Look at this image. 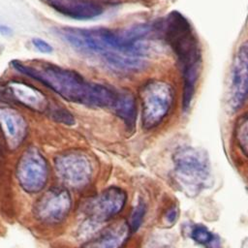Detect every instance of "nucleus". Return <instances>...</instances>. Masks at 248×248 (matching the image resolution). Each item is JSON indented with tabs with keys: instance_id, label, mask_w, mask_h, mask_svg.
I'll use <instances>...</instances> for the list:
<instances>
[{
	"instance_id": "f3484780",
	"label": "nucleus",
	"mask_w": 248,
	"mask_h": 248,
	"mask_svg": "<svg viewBox=\"0 0 248 248\" xmlns=\"http://www.w3.org/2000/svg\"><path fill=\"white\" fill-rule=\"evenodd\" d=\"M191 236L196 242L202 245H210L215 239L213 233L203 225L194 226L191 232Z\"/></svg>"
},
{
	"instance_id": "6e6552de",
	"label": "nucleus",
	"mask_w": 248,
	"mask_h": 248,
	"mask_svg": "<svg viewBox=\"0 0 248 248\" xmlns=\"http://www.w3.org/2000/svg\"><path fill=\"white\" fill-rule=\"evenodd\" d=\"M127 195L124 190L110 186L88 199L82 207L86 217L95 222H104L118 214L124 207Z\"/></svg>"
},
{
	"instance_id": "f8f14e48",
	"label": "nucleus",
	"mask_w": 248,
	"mask_h": 248,
	"mask_svg": "<svg viewBox=\"0 0 248 248\" xmlns=\"http://www.w3.org/2000/svg\"><path fill=\"white\" fill-rule=\"evenodd\" d=\"M0 127L10 149H16L27 134V123L24 117L16 109L0 107Z\"/></svg>"
},
{
	"instance_id": "0eeeda50",
	"label": "nucleus",
	"mask_w": 248,
	"mask_h": 248,
	"mask_svg": "<svg viewBox=\"0 0 248 248\" xmlns=\"http://www.w3.org/2000/svg\"><path fill=\"white\" fill-rule=\"evenodd\" d=\"M54 168L57 175L74 188L88 184L93 172L89 157L79 151H69L58 155L54 160Z\"/></svg>"
},
{
	"instance_id": "4468645a",
	"label": "nucleus",
	"mask_w": 248,
	"mask_h": 248,
	"mask_svg": "<svg viewBox=\"0 0 248 248\" xmlns=\"http://www.w3.org/2000/svg\"><path fill=\"white\" fill-rule=\"evenodd\" d=\"M7 91L18 103L36 111H45L48 107L46 97L36 87L24 81H9L7 84Z\"/></svg>"
},
{
	"instance_id": "39448f33",
	"label": "nucleus",
	"mask_w": 248,
	"mask_h": 248,
	"mask_svg": "<svg viewBox=\"0 0 248 248\" xmlns=\"http://www.w3.org/2000/svg\"><path fill=\"white\" fill-rule=\"evenodd\" d=\"M141 121L144 129L158 126L167 116L173 101L172 87L162 80L146 82L140 90Z\"/></svg>"
},
{
	"instance_id": "1a4fd4ad",
	"label": "nucleus",
	"mask_w": 248,
	"mask_h": 248,
	"mask_svg": "<svg viewBox=\"0 0 248 248\" xmlns=\"http://www.w3.org/2000/svg\"><path fill=\"white\" fill-rule=\"evenodd\" d=\"M72 206L67 189L54 187L45 192L34 204V216L41 222L56 224L63 221Z\"/></svg>"
},
{
	"instance_id": "ddd939ff",
	"label": "nucleus",
	"mask_w": 248,
	"mask_h": 248,
	"mask_svg": "<svg viewBox=\"0 0 248 248\" xmlns=\"http://www.w3.org/2000/svg\"><path fill=\"white\" fill-rule=\"evenodd\" d=\"M131 232L129 223L126 220H117L97 236L84 243L81 248H121Z\"/></svg>"
},
{
	"instance_id": "2eb2a0df",
	"label": "nucleus",
	"mask_w": 248,
	"mask_h": 248,
	"mask_svg": "<svg viewBox=\"0 0 248 248\" xmlns=\"http://www.w3.org/2000/svg\"><path fill=\"white\" fill-rule=\"evenodd\" d=\"M112 108L118 117L123 120L129 130L135 128L137 120V104L136 99L131 92H118Z\"/></svg>"
},
{
	"instance_id": "6ab92c4d",
	"label": "nucleus",
	"mask_w": 248,
	"mask_h": 248,
	"mask_svg": "<svg viewBox=\"0 0 248 248\" xmlns=\"http://www.w3.org/2000/svg\"><path fill=\"white\" fill-rule=\"evenodd\" d=\"M52 118L55 121L67 124V125H73L75 124V117L64 108H54L52 110Z\"/></svg>"
},
{
	"instance_id": "423d86ee",
	"label": "nucleus",
	"mask_w": 248,
	"mask_h": 248,
	"mask_svg": "<svg viewBox=\"0 0 248 248\" xmlns=\"http://www.w3.org/2000/svg\"><path fill=\"white\" fill-rule=\"evenodd\" d=\"M20 187L27 193L40 192L47 182L48 167L43 154L34 147L23 152L16 167Z\"/></svg>"
},
{
	"instance_id": "7ed1b4c3",
	"label": "nucleus",
	"mask_w": 248,
	"mask_h": 248,
	"mask_svg": "<svg viewBox=\"0 0 248 248\" xmlns=\"http://www.w3.org/2000/svg\"><path fill=\"white\" fill-rule=\"evenodd\" d=\"M11 65L17 72L43 83L63 99L91 107L95 83L86 81L78 72L50 63L32 65L13 60Z\"/></svg>"
},
{
	"instance_id": "f257e3e1",
	"label": "nucleus",
	"mask_w": 248,
	"mask_h": 248,
	"mask_svg": "<svg viewBox=\"0 0 248 248\" xmlns=\"http://www.w3.org/2000/svg\"><path fill=\"white\" fill-rule=\"evenodd\" d=\"M55 31L57 36L75 48L84 53L99 56V58L111 52L145 58L148 51L147 45L144 41L138 44L130 43L123 29L61 27L56 28Z\"/></svg>"
},
{
	"instance_id": "9d476101",
	"label": "nucleus",
	"mask_w": 248,
	"mask_h": 248,
	"mask_svg": "<svg viewBox=\"0 0 248 248\" xmlns=\"http://www.w3.org/2000/svg\"><path fill=\"white\" fill-rule=\"evenodd\" d=\"M248 97V41L237 49L232 71L230 105L233 109L243 106Z\"/></svg>"
},
{
	"instance_id": "a211bd4d",
	"label": "nucleus",
	"mask_w": 248,
	"mask_h": 248,
	"mask_svg": "<svg viewBox=\"0 0 248 248\" xmlns=\"http://www.w3.org/2000/svg\"><path fill=\"white\" fill-rule=\"evenodd\" d=\"M144 214H145V204L143 202H139V203L134 207L130 217L129 226L132 232L138 231V229L140 227Z\"/></svg>"
},
{
	"instance_id": "412c9836",
	"label": "nucleus",
	"mask_w": 248,
	"mask_h": 248,
	"mask_svg": "<svg viewBox=\"0 0 248 248\" xmlns=\"http://www.w3.org/2000/svg\"><path fill=\"white\" fill-rule=\"evenodd\" d=\"M176 216H177V212H176V209H175V208L170 209V210L168 211L167 215H166L167 219H168L169 222H170V223H172V222L176 219Z\"/></svg>"
},
{
	"instance_id": "dca6fc26",
	"label": "nucleus",
	"mask_w": 248,
	"mask_h": 248,
	"mask_svg": "<svg viewBox=\"0 0 248 248\" xmlns=\"http://www.w3.org/2000/svg\"><path fill=\"white\" fill-rule=\"evenodd\" d=\"M234 136L240 149L248 157V112L238 118L234 128Z\"/></svg>"
},
{
	"instance_id": "9b49d317",
	"label": "nucleus",
	"mask_w": 248,
	"mask_h": 248,
	"mask_svg": "<svg viewBox=\"0 0 248 248\" xmlns=\"http://www.w3.org/2000/svg\"><path fill=\"white\" fill-rule=\"evenodd\" d=\"M57 13L73 19L86 20L104 13V7L96 0H43Z\"/></svg>"
},
{
	"instance_id": "20e7f679",
	"label": "nucleus",
	"mask_w": 248,
	"mask_h": 248,
	"mask_svg": "<svg viewBox=\"0 0 248 248\" xmlns=\"http://www.w3.org/2000/svg\"><path fill=\"white\" fill-rule=\"evenodd\" d=\"M173 164L176 179L188 192L197 193L207 185L210 166L206 153L202 149L180 147L173 154Z\"/></svg>"
},
{
	"instance_id": "f03ea898",
	"label": "nucleus",
	"mask_w": 248,
	"mask_h": 248,
	"mask_svg": "<svg viewBox=\"0 0 248 248\" xmlns=\"http://www.w3.org/2000/svg\"><path fill=\"white\" fill-rule=\"evenodd\" d=\"M166 37L175 52L182 71V106L187 109L192 101L201 68V51L187 19L177 12L171 13L166 24Z\"/></svg>"
},
{
	"instance_id": "4be33fe9",
	"label": "nucleus",
	"mask_w": 248,
	"mask_h": 248,
	"mask_svg": "<svg viewBox=\"0 0 248 248\" xmlns=\"http://www.w3.org/2000/svg\"><path fill=\"white\" fill-rule=\"evenodd\" d=\"M12 33H13V31H12V29L9 26L0 23V35L10 36Z\"/></svg>"
},
{
	"instance_id": "aec40b11",
	"label": "nucleus",
	"mask_w": 248,
	"mask_h": 248,
	"mask_svg": "<svg viewBox=\"0 0 248 248\" xmlns=\"http://www.w3.org/2000/svg\"><path fill=\"white\" fill-rule=\"evenodd\" d=\"M32 44L42 53L48 54V53L52 52V50H53L52 46H50L46 40L41 39V38H33Z\"/></svg>"
}]
</instances>
